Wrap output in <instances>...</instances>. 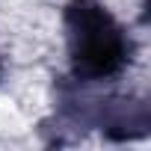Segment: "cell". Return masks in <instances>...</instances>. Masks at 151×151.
<instances>
[{"label": "cell", "mask_w": 151, "mask_h": 151, "mask_svg": "<svg viewBox=\"0 0 151 151\" xmlns=\"http://www.w3.org/2000/svg\"><path fill=\"white\" fill-rule=\"evenodd\" d=\"M65 42L68 65L77 83L113 80L133 59V42L127 30L98 0H68Z\"/></svg>", "instance_id": "1"}]
</instances>
